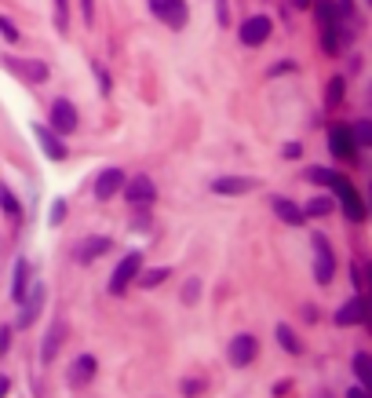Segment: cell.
<instances>
[{
	"label": "cell",
	"mask_w": 372,
	"mask_h": 398,
	"mask_svg": "<svg viewBox=\"0 0 372 398\" xmlns=\"http://www.w3.org/2000/svg\"><path fill=\"white\" fill-rule=\"evenodd\" d=\"M150 11L157 15V22H165L168 29H182L186 19H190V8H186V0H146Z\"/></svg>",
	"instance_id": "cell-1"
},
{
	"label": "cell",
	"mask_w": 372,
	"mask_h": 398,
	"mask_svg": "<svg viewBox=\"0 0 372 398\" xmlns=\"http://www.w3.org/2000/svg\"><path fill=\"white\" fill-rule=\"evenodd\" d=\"M139 267H143V252H128V256H120V263H117V267H113V274H110V292H113V296L128 292V285L135 282Z\"/></svg>",
	"instance_id": "cell-2"
},
{
	"label": "cell",
	"mask_w": 372,
	"mask_h": 398,
	"mask_svg": "<svg viewBox=\"0 0 372 398\" xmlns=\"http://www.w3.org/2000/svg\"><path fill=\"white\" fill-rule=\"evenodd\" d=\"M314 278L318 285H329L336 278V256H332V245L325 234H314Z\"/></svg>",
	"instance_id": "cell-3"
},
{
	"label": "cell",
	"mask_w": 372,
	"mask_h": 398,
	"mask_svg": "<svg viewBox=\"0 0 372 398\" xmlns=\"http://www.w3.org/2000/svg\"><path fill=\"white\" fill-rule=\"evenodd\" d=\"M256 354H259V340H256L252 332H237L234 340H230V347H227V358H230V365H237V369L252 365Z\"/></svg>",
	"instance_id": "cell-4"
},
{
	"label": "cell",
	"mask_w": 372,
	"mask_h": 398,
	"mask_svg": "<svg viewBox=\"0 0 372 398\" xmlns=\"http://www.w3.org/2000/svg\"><path fill=\"white\" fill-rule=\"evenodd\" d=\"M81 125V117H77V106L70 99H55L51 103V132L55 136H73Z\"/></svg>",
	"instance_id": "cell-5"
},
{
	"label": "cell",
	"mask_w": 372,
	"mask_h": 398,
	"mask_svg": "<svg viewBox=\"0 0 372 398\" xmlns=\"http://www.w3.org/2000/svg\"><path fill=\"white\" fill-rule=\"evenodd\" d=\"M41 307H44V285L26 289V296L19 300V318H15V325H19V329H29V325L37 322Z\"/></svg>",
	"instance_id": "cell-6"
},
{
	"label": "cell",
	"mask_w": 372,
	"mask_h": 398,
	"mask_svg": "<svg viewBox=\"0 0 372 398\" xmlns=\"http://www.w3.org/2000/svg\"><path fill=\"white\" fill-rule=\"evenodd\" d=\"M113 249V241L106 234H91V238H81L77 241V249H73V260L77 263H95L99 256H106Z\"/></svg>",
	"instance_id": "cell-7"
},
{
	"label": "cell",
	"mask_w": 372,
	"mask_h": 398,
	"mask_svg": "<svg viewBox=\"0 0 372 398\" xmlns=\"http://www.w3.org/2000/svg\"><path fill=\"white\" fill-rule=\"evenodd\" d=\"M270 19L267 15H252V19H244L241 22V44L244 48H259V44H267V37H270Z\"/></svg>",
	"instance_id": "cell-8"
},
{
	"label": "cell",
	"mask_w": 372,
	"mask_h": 398,
	"mask_svg": "<svg viewBox=\"0 0 372 398\" xmlns=\"http://www.w3.org/2000/svg\"><path fill=\"white\" fill-rule=\"evenodd\" d=\"M4 66L8 70H15L22 81H29V84H41V81H48V63H41V58H4Z\"/></svg>",
	"instance_id": "cell-9"
},
{
	"label": "cell",
	"mask_w": 372,
	"mask_h": 398,
	"mask_svg": "<svg viewBox=\"0 0 372 398\" xmlns=\"http://www.w3.org/2000/svg\"><path fill=\"white\" fill-rule=\"evenodd\" d=\"M329 150H332L336 161H354L358 146H354V139H351V128L332 125V128H329Z\"/></svg>",
	"instance_id": "cell-10"
},
{
	"label": "cell",
	"mask_w": 372,
	"mask_h": 398,
	"mask_svg": "<svg viewBox=\"0 0 372 398\" xmlns=\"http://www.w3.org/2000/svg\"><path fill=\"white\" fill-rule=\"evenodd\" d=\"M120 194L128 198L132 205H150L153 198H157V190H153V179H150V175H135V179H124Z\"/></svg>",
	"instance_id": "cell-11"
},
{
	"label": "cell",
	"mask_w": 372,
	"mask_h": 398,
	"mask_svg": "<svg viewBox=\"0 0 372 398\" xmlns=\"http://www.w3.org/2000/svg\"><path fill=\"white\" fill-rule=\"evenodd\" d=\"M368 322V300L365 296H351L343 307L336 311V325H365Z\"/></svg>",
	"instance_id": "cell-12"
},
{
	"label": "cell",
	"mask_w": 372,
	"mask_h": 398,
	"mask_svg": "<svg viewBox=\"0 0 372 398\" xmlns=\"http://www.w3.org/2000/svg\"><path fill=\"white\" fill-rule=\"evenodd\" d=\"M259 183L252 179V175H223V179H215L212 183V190L215 194H223V198H241V194H248V190H256Z\"/></svg>",
	"instance_id": "cell-13"
},
{
	"label": "cell",
	"mask_w": 372,
	"mask_h": 398,
	"mask_svg": "<svg viewBox=\"0 0 372 398\" xmlns=\"http://www.w3.org/2000/svg\"><path fill=\"white\" fill-rule=\"evenodd\" d=\"M306 179L314 183V187L332 190V194H343L347 187H354V183H351L347 175H339V172H332V168H306Z\"/></svg>",
	"instance_id": "cell-14"
},
{
	"label": "cell",
	"mask_w": 372,
	"mask_h": 398,
	"mask_svg": "<svg viewBox=\"0 0 372 398\" xmlns=\"http://www.w3.org/2000/svg\"><path fill=\"white\" fill-rule=\"evenodd\" d=\"M120 187H124V172H120V168H103V172L95 175V198H99V201L117 198Z\"/></svg>",
	"instance_id": "cell-15"
},
{
	"label": "cell",
	"mask_w": 372,
	"mask_h": 398,
	"mask_svg": "<svg viewBox=\"0 0 372 398\" xmlns=\"http://www.w3.org/2000/svg\"><path fill=\"white\" fill-rule=\"evenodd\" d=\"M33 136H37V143H41V150L51 158V161H66L70 158V150H66V143H62L51 128H44V125H33Z\"/></svg>",
	"instance_id": "cell-16"
},
{
	"label": "cell",
	"mask_w": 372,
	"mask_h": 398,
	"mask_svg": "<svg viewBox=\"0 0 372 398\" xmlns=\"http://www.w3.org/2000/svg\"><path fill=\"white\" fill-rule=\"evenodd\" d=\"M270 208H274V216L281 220V223H289V227H303V223H306L303 208H299L296 201H289V198H274Z\"/></svg>",
	"instance_id": "cell-17"
},
{
	"label": "cell",
	"mask_w": 372,
	"mask_h": 398,
	"mask_svg": "<svg viewBox=\"0 0 372 398\" xmlns=\"http://www.w3.org/2000/svg\"><path fill=\"white\" fill-rule=\"evenodd\" d=\"M336 198H339V208H343V216L351 223H365V205H361V198H358L354 187H347L343 194H336Z\"/></svg>",
	"instance_id": "cell-18"
},
{
	"label": "cell",
	"mask_w": 372,
	"mask_h": 398,
	"mask_svg": "<svg viewBox=\"0 0 372 398\" xmlns=\"http://www.w3.org/2000/svg\"><path fill=\"white\" fill-rule=\"evenodd\" d=\"M91 377H95V358H91V354L73 358V365H70V384L81 387V384H88Z\"/></svg>",
	"instance_id": "cell-19"
},
{
	"label": "cell",
	"mask_w": 372,
	"mask_h": 398,
	"mask_svg": "<svg viewBox=\"0 0 372 398\" xmlns=\"http://www.w3.org/2000/svg\"><path fill=\"white\" fill-rule=\"evenodd\" d=\"M26 289H29V263L19 256L15 260V282H11V300L19 303L22 296H26Z\"/></svg>",
	"instance_id": "cell-20"
},
{
	"label": "cell",
	"mask_w": 372,
	"mask_h": 398,
	"mask_svg": "<svg viewBox=\"0 0 372 398\" xmlns=\"http://www.w3.org/2000/svg\"><path fill=\"white\" fill-rule=\"evenodd\" d=\"M62 329H66V325L55 322V325L48 329V336H44V347H41V362H44V365L55 358V351H58V344H62Z\"/></svg>",
	"instance_id": "cell-21"
},
{
	"label": "cell",
	"mask_w": 372,
	"mask_h": 398,
	"mask_svg": "<svg viewBox=\"0 0 372 398\" xmlns=\"http://www.w3.org/2000/svg\"><path fill=\"white\" fill-rule=\"evenodd\" d=\"M343 96H347V81H343V73H336V77L329 81V88H325V106L336 110L339 103H343Z\"/></svg>",
	"instance_id": "cell-22"
},
{
	"label": "cell",
	"mask_w": 372,
	"mask_h": 398,
	"mask_svg": "<svg viewBox=\"0 0 372 398\" xmlns=\"http://www.w3.org/2000/svg\"><path fill=\"white\" fill-rule=\"evenodd\" d=\"M332 208H336V201H332V198H325V194H318V198H310V201L303 205V216H306V220H314V216H329Z\"/></svg>",
	"instance_id": "cell-23"
},
{
	"label": "cell",
	"mask_w": 372,
	"mask_h": 398,
	"mask_svg": "<svg viewBox=\"0 0 372 398\" xmlns=\"http://www.w3.org/2000/svg\"><path fill=\"white\" fill-rule=\"evenodd\" d=\"M165 278H168V267H150V270L139 267V274H135V282H139L143 289H157Z\"/></svg>",
	"instance_id": "cell-24"
},
{
	"label": "cell",
	"mask_w": 372,
	"mask_h": 398,
	"mask_svg": "<svg viewBox=\"0 0 372 398\" xmlns=\"http://www.w3.org/2000/svg\"><path fill=\"white\" fill-rule=\"evenodd\" d=\"M0 208H4V216H8V220H22V201L4 187V183H0Z\"/></svg>",
	"instance_id": "cell-25"
},
{
	"label": "cell",
	"mask_w": 372,
	"mask_h": 398,
	"mask_svg": "<svg viewBox=\"0 0 372 398\" xmlns=\"http://www.w3.org/2000/svg\"><path fill=\"white\" fill-rule=\"evenodd\" d=\"M277 344H281L289 354H303V344L296 340V332H292L289 325H277Z\"/></svg>",
	"instance_id": "cell-26"
},
{
	"label": "cell",
	"mask_w": 372,
	"mask_h": 398,
	"mask_svg": "<svg viewBox=\"0 0 372 398\" xmlns=\"http://www.w3.org/2000/svg\"><path fill=\"white\" fill-rule=\"evenodd\" d=\"M351 139H354V146H368L372 143V121H354V125H351Z\"/></svg>",
	"instance_id": "cell-27"
},
{
	"label": "cell",
	"mask_w": 372,
	"mask_h": 398,
	"mask_svg": "<svg viewBox=\"0 0 372 398\" xmlns=\"http://www.w3.org/2000/svg\"><path fill=\"white\" fill-rule=\"evenodd\" d=\"M354 377H358V384H361V387H368V380H372L368 354H365V351H358V354H354Z\"/></svg>",
	"instance_id": "cell-28"
},
{
	"label": "cell",
	"mask_w": 372,
	"mask_h": 398,
	"mask_svg": "<svg viewBox=\"0 0 372 398\" xmlns=\"http://www.w3.org/2000/svg\"><path fill=\"white\" fill-rule=\"evenodd\" d=\"M55 26H58V34L70 29V0H55Z\"/></svg>",
	"instance_id": "cell-29"
},
{
	"label": "cell",
	"mask_w": 372,
	"mask_h": 398,
	"mask_svg": "<svg viewBox=\"0 0 372 398\" xmlns=\"http://www.w3.org/2000/svg\"><path fill=\"white\" fill-rule=\"evenodd\" d=\"M48 216H51V223H62V220H66V201L55 198V201H51V208H48Z\"/></svg>",
	"instance_id": "cell-30"
},
{
	"label": "cell",
	"mask_w": 372,
	"mask_h": 398,
	"mask_svg": "<svg viewBox=\"0 0 372 398\" xmlns=\"http://www.w3.org/2000/svg\"><path fill=\"white\" fill-rule=\"evenodd\" d=\"M197 296H201V282L190 278V282H186V289H182V303H194Z\"/></svg>",
	"instance_id": "cell-31"
},
{
	"label": "cell",
	"mask_w": 372,
	"mask_h": 398,
	"mask_svg": "<svg viewBox=\"0 0 372 398\" xmlns=\"http://www.w3.org/2000/svg\"><path fill=\"white\" fill-rule=\"evenodd\" d=\"M0 34L8 37V44H19V29H15V26H11V22L4 19V15H0Z\"/></svg>",
	"instance_id": "cell-32"
},
{
	"label": "cell",
	"mask_w": 372,
	"mask_h": 398,
	"mask_svg": "<svg viewBox=\"0 0 372 398\" xmlns=\"http://www.w3.org/2000/svg\"><path fill=\"white\" fill-rule=\"evenodd\" d=\"M215 11H219V15H215V19H219V26L230 22V4H227V0H215Z\"/></svg>",
	"instance_id": "cell-33"
},
{
	"label": "cell",
	"mask_w": 372,
	"mask_h": 398,
	"mask_svg": "<svg viewBox=\"0 0 372 398\" xmlns=\"http://www.w3.org/2000/svg\"><path fill=\"white\" fill-rule=\"evenodd\" d=\"M182 391L186 398H194V391H201V380H182Z\"/></svg>",
	"instance_id": "cell-34"
},
{
	"label": "cell",
	"mask_w": 372,
	"mask_h": 398,
	"mask_svg": "<svg viewBox=\"0 0 372 398\" xmlns=\"http://www.w3.org/2000/svg\"><path fill=\"white\" fill-rule=\"evenodd\" d=\"M146 227H150V216H146V212H139L135 223H132V230H146Z\"/></svg>",
	"instance_id": "cell-35"
},
{
	"label": "cell",
	"mask_w": 372,
	"mask_h": 398,
	"mask_svg": "<svg viewBox=\"0 0 372 398\" xmlns=\"http://www.w3.org/2000/svg\"><path fill=\"white\" fill-rule=\"evenodd\" d=\"M347 398H368V387H361V384H354V387L347 391Z\"/></svg>",
	"instance_id": "cell-36"
},
{
	"label": "cell",
	"mask_w": 372,
	"mask_h": 398,
	"mask_svg": "<svg viewBox=\"0 0 372 398\" xmlns=\"http://www.w3.org/2000/svg\"><path fill=\"white\" fill-rule=\"evenodd\" d=\"M289 70H296V63H277V66L270 70V77H277V73H289Z\"/></svg>",
	"instance_id": "cell-37"
},
{
	"label": "cell",
	"mask_w": 372,
	"mask_h": 398,
	"mask_svg": "<svg viewBox=\"0 0 372 398\" xmlns=\"http://www.w3.org/2000/svg\"><path fill=\"white\" fill-rule=\"evenodd\" d=\"M8 340H11V329H0V354L8 351Z\"/></svg>",
	"instance_id": "cell-38"
},
{
	"label": "cell",
	"mask_w": 372,
	"mask_h": 398,
	"mask_svg": "<svg viewBox=\"0 0 372 398\" xmlns=\"http://www.w3.org/2000/svg\"><path fill=\"white\" fill-rule=\"evenodd\" d=\"M8 391H11V380H8L4 373H0V398H8Z\"/></svg>",
	"instance_id": "cell-39"
},
{
	"label": "cell",
	"mask_w": 372,
	"mask_h": 398,
	"mask_svg": "<svg viewBox=\"0 0 372 398\" xmlns=\"http://www.w3.org/2000/svg\"><path fill=\"white\" fill-rule=\"evenodd\" d=\"M95 73H99V84H103V91H110V77H106V70H103V66H95Z\"/></svg>",
	"instance_id": "cell-40"
},
{
	"label": "cell",
	"mask_w": 372,
	"mask_h": 398,
	"mask_svg": "<svg viewBox=\"0 0 372 398\" xmlns=\"http://www.w3.org/2000/svg\"><path fill=\"white\" fill-rule=\"evenodd\" d=\"M285 158H299V143H289L285 146Z\"/></svg>",
	"instance_id": "cell-41"
},
{
	"label": "cell",
	"mask_w": 372,
	"mask_h": 398,
	"mask_svg": "<svg viewBox=\"0 0 372 398\" xmlns=\"http://www.w3.org/2000/svg\"><path fill=\"white\" fill-rule=\"evenodd\" d=\"M292 8H299V11H306V8H310V0H292Z\"/></svg>",
	"instance_id": "cell-42"
},
{
	"label": "cell",
	"mask_w": 372,
	"mask_h": 398,
	"mask_svg": "<svg viewBox=\"0 0 372 398\" xmlns=\"http://www.w3.org/2000/svg\"><path fill=\"white\" fill-rule=\"evenodd\" d=\"M84 22H91V0H84Z\"/></svg>",
	"instance_id": "cell-43"
}]
</instances>
